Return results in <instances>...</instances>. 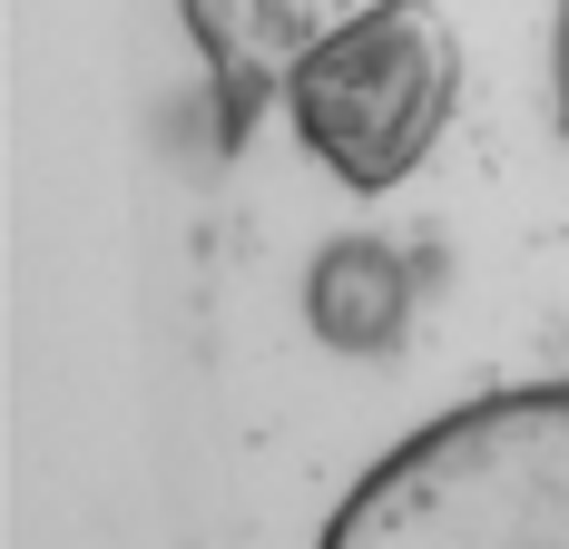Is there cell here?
Instances as JSON below:
<instances>
[{
	"mask_svg": "<svg viewBox=\"0 0 569 549\" xmlns=\"http://www.w3.org/2000/svg\"><path fill=\"white\" fill-rule=\"evenodd\" d=\"M315 549H569V383L432 412L343 491Z\"/></svg>",
	"mask_w": 569,
	"mask_h": 549,
	"instance_id": "1",
	"label": "cell"
},
{
	"mask_svg": "<svg viewBox=\"0 0 569 549\" xmlns=\"http://www.w3.org/2000/svg\"><path fill=\"white\" fill-rule=\"evenodd\" d=\"M461 89L452 20L432 0H373L343 30H325L284 79V118L305 138V158L353 197H383L442 148Z\"/></svg>",
	"mask_w": 569,
	"mask_h": 549,
	"instance_id": "2",
	"label": "cell"
},
{
	"mask_svg": "<svg viewBox=\"0 0 569 549\" xmlns=\"http://www.w3.org/2000/svg\"><path fill=\"white\" fill-rule=\"evenodd\" d=\"M402 266L383 256V246H363V236H343V246H325L315 256V274H305V325L325 333L335 353H383L402 333Z\"/></svg>",
	"mask_w": 569,
	"mask_h": 549,
	"instance_id": "3",
	"label": "cell"
},
{
	"mask_svg": "<svg viewBox=\"0 0 569 549\" xmlns=\"http://www.w3.org/2000/svg\"><path fill=\"white\" fill-rule=\"evenodd\" d=\"M560 128H569V0H560Z\"/></svg>",
	"mask_w": 569,
	"mask_h": 549,
	"instance_id": "4",
	"label": "cell"
}]
</instances>
